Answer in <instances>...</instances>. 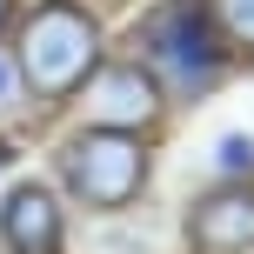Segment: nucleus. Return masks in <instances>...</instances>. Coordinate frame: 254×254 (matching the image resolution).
<instances>
[{"mask_svg":"<svg viewBox=\"0 0 254 254\" xmlns=\"http://www.w3.org/2000/svg\"><path fill=\"white\" fill-rule=\"evenodd\" d=\"M13 61H20L27 94H40V101H67V94H80L87 74L101 67V34H94V20H87L80 7L47 0V7L27 13Z\"/></svg>","mask_w":254,"mask_h":254,"instance_id":"f257e3e1","label":"nucleus"},{"mask_svg":"<svg viewBox=\"0 0 254 254\" xmlns=\"http://www.w3.org/2000/svg\"><path fill=\"white\" fill-rule=\"evenodd\" d=\"M207 13H214V27H221L228 40L254 47V0H207Z\"/></svg>","mask_w":254,"mask_h":254,"instance_id":"0eeeda50","label":"nucleus"},{"mask_svg":"<svg viewBox=\"0 0 254 254\" xmlns=\"http://www.w3.org/2000/svg\"><path fill=\"white\" fill-rule=\"evenodd\" d=\"M0 20H7V0H0Z\"/></svg>","mask_w":254,"mask_h":254,"instance_id":"9d476101","label":"nucleus"},{"mask_svg":"<svg viewBox=\"0 0 254 254\" xmlns=\"http://www.w3.org/2000/svg\"><path fill=\"white\" fill-rule=\"evenodd\" d=\"M214 13L194 7V0H174L167 13H154L147 20V74L167 80V87L181 94H201L214 87L221 74V27H207Z\"/></svg>","mask_w":254,"mask_h":254,"instance_id":"7ed1b4c3","label":"nucleus"},{"mask_svg":"<svg viewBox=\"0 0 254 254\" xmlns=\"http://www.w3.org/2000/svg\"><path fill=\"white\" fill-rule=\"evenodd\" d=\"M61 181L87 207H127L147 188V140L114 134V127H87L61 147Z\"/></svg>","mask_w":254,"mask_h":254,"instance_id":"f03ea898","label":"nucleus"},{"mask_svg":"<svg viewBox=\"0 0 254 254\" xmlns=\"http://www.w3.org/2000/svg\"><path fill=\"white\" fill-rule=\"evenodd\" d=\"M0 241L7 254H61V201L40 181H20L0 201Z\"/></svg>","mask_w":254,"mask_h":254,"instance_id":"423d86ee","label":"nucleus"},{"mask_svg":"<svg viewBox=\"0 0 254 254\" xmlns=\"http://www.w3.org/2000/svg\"><path fill=\"white\" fill-rule=\"evenodd\" d=\"M214 161H221V167H248V161H254V147H248V140H228Z\"/></svg>","mask_w":254,"mask_h":254,"instance_id":"1a4fd4ad","label":"nucleus"},{"mask_svg":"<svg viewBox=\"0 0 254 254\" xmlns=\"http://www.w3.org/2000/svg\"><path fill=\"white\" fill-rule=\"evenodd\" d=\"M27 107V80H20V61H13L7 47H0V121L7 114H20Z\"/></svg>","mask_w":254,"mask_h":254,"instance_id":"6e6552de","label":"nucleus"},{"mask_svg":"<svg viewBox=\"0 0 254 254\" xmlns=\"http://www.w3.org/2000/svg\"><path fill=\"white\" fill-rule=\"evenodd\" d=\"M188 241L207 248V254H248L254 248V188L228 181V188L201 194L188 207Z\"/></svg>","mask_w":254,"mask_h":254,"instance_id":"39448f33","label":"nucleus"},{"mask_svg":"<svg viewBox=\"0 0 254 254\" xmlns=\"http://www.w3.org/2000/svg\"><path fill=\"white\" fill-rule=\"evenodd\" d=\"M80 94H87L94 127H114V134H147L161 121V80L147 67H94Z\"/></svg>","mask_w":254,"mask_h":254,"instance_id":"20e7f679","label":"nucleus"}]
</instances>
